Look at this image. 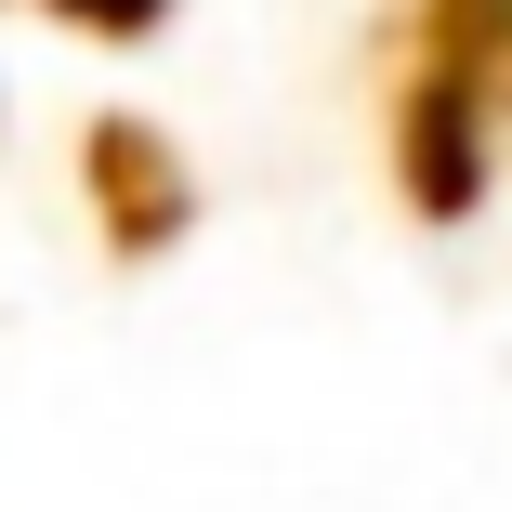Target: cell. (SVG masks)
Returning <instances> with one entry per match:
<instances>
[{
    "label": "cell",
    "instance_id": "2",
    "mask_svg": "<svg viewBox=\"0 0 512 512\" xmlns=\"http://www.w3.org/2000/svg\"><path fill=\"white\" fill-rule=\"evenodd\" d=\"M66 14H79V27H119V40H132V27H158V14H171V0H66Z\"/></svg>",
    "mask_w": 512,
    "mask_h": 512
},
{
    "label": "cell",
    "instance_id": "1",
    "mask_svg": "<svg viewBox=\"0 0 512 512\" xmlns=\"http://www.w3.org/2000/svg\"><path fill=\"white\" fill-rule=\"evenodd\" d=\"M447 40H499L512 53V0H447Z\"/></svg>",
    "mask_w": 512,
    "mask_h": 512
}]
</instances>
